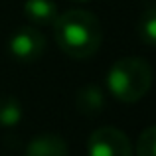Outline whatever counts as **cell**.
I'll use <instances>...</instances> for the list:
<instances>
[{"mask_svg":"<svg viewBox=\"0 0 156 156\" xmlns=\"http://www.w3.org/2000/svg\"><path fill=\"white\" fill-rule=\"evenodd\" d=\"M53 34L61 51L73 59H87L95 55L103 42V28L89 10H67L53 22Z\"/></svg>","mask_w":156,"mask_h":156,"instance_id":"obj_1","label":"cell"},{"mask_svg":"<svg viewBox=\"0 0 156 156\" xmlns=\"http://www.w3.org/2000/svg\"><path fill=\"white\" fill-rule=\"evenodd\" d=\"M154 73L144 57H122L107 73V89L122 103H136L152 87Z\"/></svg>","mask_w":156,"mask_h":156,"instance_id":"obj_2","label":"cell"},{"mask_svg":"<svg viewBox=\"0 0 156 156\" xmlns=\"http://www.w3.org/2000/svg\"><path fill=\"white\" fill-rule=\"evenodd\" d=\"M8 51L20 63H34L46 51V38L32 26H22L10 36Z\"/></svg>","mask_w":156,"mask_h":156,"instance_id":"obj_3","label":"cell"},{"mask_svg":"<svg viewBox=\"0 0 156 156\" xmlns=\"http://www.w3.org/2000/svg\"><path fill=\"white\" fill-rule=\"evenodd\" d=\"M89 156H133L130 140L115 126H101L93 130L87 142Z\"/></svg>","mask_w":156,"mask_h":156,"instance_id":"obj_4","label":"cell"},{"mask_svg":"<svg viewBox=\"0 0 156 156\" xmlns=\"http://www.w3.org/2000/svg\"><path fill=\"white\" fill-rule=\"evenodd\" d=\"M26 156H67V142L51 133L38 134L30 140Z\"/></svg>","mask_w":156,"mask_h":156,"instance_id":"obj_5","label":"cell"},{"mask_svg":"<svg viewBox=\"0 0 156 156\" xmlns=\"http://www.w3.org/2000/svg\"><path fill=\"white\" fill-rule=\"evenodd\" d=\"M75 107L85 117H97L103 113L105 107V93L97 85H85L75 95Z\"/></svg>","mask_w":156,"mask_h":156,"instance_id":"obj_6","label":"cell"},{"mask_svg":"<svg viewBox=\"0 0 156 156\" xmlns=\"http://www.w3.org/2000/svg\"><path fill=\"white\" fill-rule=\"evenodd\" d=\"M24 12L38 26H50L59 16L53 0H26L24 2Z\"/></svg>","mask_w":156,"mask_h":156,"instance_id":"obj_7","label":"cell"},{"mask_svg":"<svg viewBox=\"0 0 156 156\" xmlns=\"http://www.w3.org/2000/svg\"><path fill=\"white\" fill-rule=\"evenodd\" d=\"M136 34L142 44L156 48V0H148L136 22Z\"/></svg>","mask_w":156,"mask_h":156,"instance_id":"obj_8","label":"cell"},{"mask_svg":"<svg viewBox=\"0 0 156 156\" xmlns=\"http://www.w3.org/2000/svg\"><path fill=\"white\" fill-rule=\"evenodd\" d=\"M22 119V105L12 95H0V126H14Z\"/></svg>","mask_w":156,"mask_h":156,"instance_id":"obj_9","label":"cell"},{"mask_svg":"<svg viewBox=\"0 0 156 156\" xmlns=\"http://www.w3.org/2000/svg\"><path fill=\"white\" fill-rule=\"evenodd\" d=\"M136 156H156V125L140 133L136 142Z\"/></svg>","mask_w":156,"mask_h":156,"instance_id":"obj_10","label":"cell"},{"mask_svg":"<svg viewBox=\"0 0 156 156\" xmlns=\"http://www.w3.org/2000/svg\"><path fill=\"white\" fill-rule=\"evenodd\" d=\"M79 2H85V0H79Z\"/></svg>","mask_w":156,"mask_h":156,"instance_id":"obj_11","label":"cell"}]
</instances>
